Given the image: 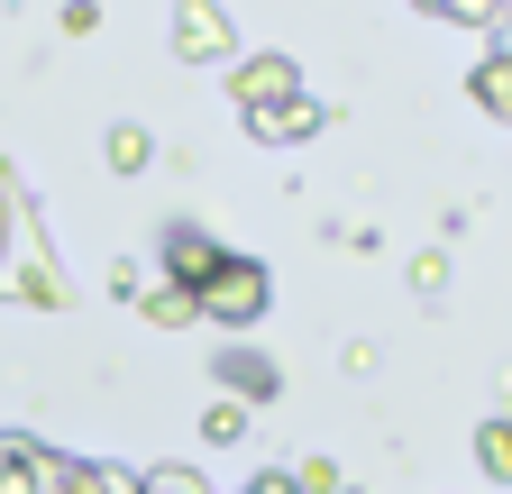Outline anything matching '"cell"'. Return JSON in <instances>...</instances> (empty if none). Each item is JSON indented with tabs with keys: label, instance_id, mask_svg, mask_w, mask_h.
Segmentation results:
<instances>
[{
	"label": "cell",
	"instance_id": "cell-12",
	"mask_svg": "<svg viewBox=\"0 0 512 494\" xmlns=\"http://www.w3.org/2000/svg\"><path fill=\"white\" fill-rule=\"evenodd\" d=\"M412 10H430V19H467V28H494V19H503V0H412Z\"/></svg>",
	"mask_w": 512,
	"mask_h": 494
},
{
	"label": "cell",
	"instance_id": "cell-8",
	"mask_svg": "<svg viewBox=\"0 0 512 494\" xmlns=\"http://www.w3.org/2000/svg\"><path fill=\"white\" fill-rule=\"evenodd\" d=\"M476 110H485V119H512V55H503V46L476 65Z\"/></svg>",
	"mask_w": 512,
	"mask_h": 494
},
{
	"label": "cell",
	"instance_id": "cell-2",
	"mask_svg": "<svg viewBox=\"0 0 512 494\" xmlns=\"http://www.w3.org/2000/svg\"><path fill=\"white\" fill-rule=\"evenodd\" d=\"M174 55H183V65H229V55H238V28H229L220 0H183V10H174Z\"/></svg>",
	"mask_w": 512,
	"mask_h": 494
},
{
	"label": "cell",
	"instance_id": "cell-17",
	"mask_svg": "<svg viewBox=\"0 0 512 494\" xmlns=\"http://www.w3.org/2000/svg\"><path fill=\"white\" fill-rule=\"evenodd\" d=\"M247 494H302V485H293V467H266V476L247 485Z\"/></svg>",
	"mask_w": 512,
	"mask_h": 494
},
{
	"label": "cell",
	"instance_id": "cell-6",
	"mask_svg": "<svg viewBox=\"0 0 512 494\" xmlns=\"http://www.w3.org/2000/svg\"><path fill=\"white\" fill-rule=\"evenodd\" d=\"M220 385H229L238 403H266L284 376H275V357H256V348H229V357H220Z\"/></svg>",
	"mask_w": 512,
	"mask_h": 494
},
{
	"label": "cell",
	"instance_id": "cell-18",
	"mask_svg": "<svg viewBox=\"0 0 512 494\" xmlns=\"http://www.w3.org/2000/svg\"><path fill=\"white\" fill-rule=\"evenodd\" d=\"M494 37H503V55H512V0H503V19H494Z\"/></svg>",
	"mask_w": 512,
	"mask_h": 494
},
{
	"label": "cell",
	"instance_id": "cell-3",
	"mask_svg": "<svg viewBox=\"0 0 512 494\" xmlns=\"http://www.w3.org/2000/svg\"><path fill=\"white\" fill-rule=\"evenodd\" d=\"M229 266V247L211 238V229H192V220H174L165 229V275H174V293H192V302H202V284Z\"/></svg>",
	"mask_w": 512,
	"mask_h": 494
},
{
	"label": "cell",
	"instance_id": "cell-10",
	"mask_svg": "<svg viewBox=\"0 0 512 494\" xmlns=\"http://www.w3.org/2000/svg\"><path fill=\"white\" fill-rule=\"evenodd\" d=\"M202 440H211V449H229V440H247V403H238V394H220V403L202 412Z\"/></svg>",
	"mask_w": 512,
	"mask_h": 494
},
{
	"label": "cell",
	"instance_id": "cell-13",
	"mask_svg": "<svg viewBox=\"0 0 512 494\" xmlns=\"http://www.w3.org/2000/svg\"><path fill=\"white\" fill-rule=\"evenodd\" d=\"M147 321H156V330H183V321H202V302L165 284V293H147Z\"/></svg>",
	"mask_w": 512,
	"mask_h": 494
},
{
	"label": "cell",
	"instance_id": "cell-5",
	"mask_svg": "<svg viewBox=\"0 0 512 494\" xmlns=\"http://www.w3.org/2000/svg\"><path fill=\"white\" fill-rule=\"evenodd\" d=\"M247 129L266 138V147H293V138H311V129H330V101H266V110H247Z\"/></svg>",
	"mask_w": 512,
	"mask_h": 494
},
{
	"label": "cell",
	"instance_id": "cell-16",
	"mask_svg": "<svg viewBox=\"0 0 512 494\" xmlns=\"http://www.w3.org/2000/svg\"><path fill=\"white\" fill-rule=\"evenodd\" d=\"M293 485H302V494H339V467H330V458H302Z\"/></svg>",
	"mask_w": 512,
	"mask_h": 494
},
{
	"label": "cell",
	"instance_id": "cell-1",
	"mask_svg": "<svg viewBox=\"0 0 512 494\" xmlns=\"http://www.w3.org/2000/svg\"><path fill=\"white\" fill-rule=\"evenodd\" d=\"M266 302H275V275L256 266V257H229V266L202 284V321H220V330H256V321H266Z\"/></svg>",
	"mask_w": 512,
	"mask_h": 494
},
{
	"label": "cell",
	"instance_id": "cell-15",
	"mask_svg": "<svg viewBox=\"0 0 512 494\" xmlns=\"http://www.w3.org/2000/svg\"><path fill=\"white\" fill-rule=\"evenodd\" d=\"M147 494H211L192 467H147Z\"/></svg>",
	"mask_w": 512,
	"mask_h": 494
},
{
	"label": "cell",
	"instance_id": "cell-4",
	"mask_svg": "<svg viewBox=\"0 0 512 494\" xmlns=\"http://www.w3.org/2000/svg\"><path fill=\"white\" fill-rule=\"evenodd\" d=\"M293 92H302L293 55H247V65L229 74V101H247V110H266V101H293Z\"/></svg>",
	"mask_w": 512,
	"mask_h": 494
},
{
	"label": "cell",
	"instance_id": "cell-7",
	"mask_svg": "<svg viewBox=\"0 0 512 494\" xmlns=\"http://www.w3.org/2000/svg\"><path fill=\"white\" fill-rule=\"evenodd\" d=\"M55 494H147L138 467H55Z\"/></svg>",
	"mask_w": 512,
	"mask_h": 494
},
{
	"label": "cell",
	"instance_id": "cell-11",
	"mask_svg": "<svg viewBox=\"0 0 512 494\" xmlns=\"http://www.w3.org/2000/svg\"><path fill=\"white\" fill-rule=\"evenodd\" d=\"M19 183H10V165H0V275H10V257H19Z\"/></svg>",
	"mask_w": 512,
	"mask_h": 494
},
{
	"label": "cell",
	"instance_id": "cell-9",
	"mask_svg": "<svg viewBox=\"0 0 512 494\" xmlns=\"http://www.w3.org/2000/svg\"><path fill=\"white\" fill-rule=\"evenodd\" d=\"M476 467H485L494 485H512V421H485V430H476Z\"/></svg>",
	"mask_w": 512,
	"mask_h": 494
},
{
	"label": "cell",
	"instance_id": "cell-14",
	"mask_svg": "<svg viewBox=\"0 0 512 494\" xmlns=\"http://www.w3.org/2000/svg\"><path fill=\"white\" fill-rule=\"evenodd\" d=\"M147 156H156L147 129H128V119H119V129H110V165H119V174H147Z\"/></svg>",
	"mask_w": 512,
	"mask_h": 494
}]
</instances>
